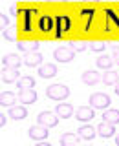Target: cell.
<instances>
[{
	"instance_id": "6da1fadb",
	"label": "cell",
	"mask_w": 119,
	"mask_h": 146,
	"mask_svg": "<svg viewBox=\"0 0 119 146\" xmlns=\"http://www.w3.org/2000/svg\"><path fill=\"white\" fill-rule=\"evenodd\" d=\"M70 95V88L64 84H51L46 88V97L51 100H64Z\"/></svg>"
},
{
	"instance_id": "7a4b0ae2",
	"label": "cell",
	"mask_w": 119,
	"mask_h": 146,
	"mask_svg": "<svg viewBox=\"0 0 119 146\" xmlns=\"http://www.w3.org/2000/svg\"><path fill=\"white\" fill-rule=\"evenodd\" d=\"M53 57H55V60H57V62L66 64V62H72V60H73L75 51H73L70 46H62V48H57V49L53 51Z\"/></svg>"
},
{
	"instance_id": "3957f363",
	"label": "cell",
	"mask_w": 119,
	"mask_h": 146,
	"mask_svg": "<svg viewBox=\"0 0 119 146\" xmlns=\"http://www.w3.org/2000/svg\"><path fill=\"white\" fill-rule=\"evenodd\" d=\"M110 102H112V100H110V97L106 93H94L90 97V106H94L95 110H106L108 106H110Z\"/></svg>"
},
{
	"instance_id": "277c9868",
	"label": "cell",
	"mask_w": 119,
	"mask_h": 146,
	"mask_svg": "<svg viewBox=\"0 0 119 146\" xmlns=\"http://www.w3.org/2000/svg\"><path fill=\"white\" fill-rule=\"evenodd\" d=\"M37 121H39V124H42L46 128H53V126L59 124V115L53 111H40Z\"/></svg>"
},
{
	"instance_id": "5b68a950",
	"label": "cell",
	"mask_w": 119,
	"mask_h": 146,
	"mask_svg": "<svg viewBox=\"0 0 119 146\" xmlns=\"http://www.w3.org/2000/svg\"><path fill=\"white\" fill-rule=\"evenodd\" d=\"M49 128H46L42 124H39V126H31L29 128V131H27V135H29V139H33V141H44L46 137L49 135Z\"/></svg>"
},
{
	"instance_id": "8992f818",
	"label": "cell",
	"mask_w": 119,
	"mask_h": 146,
	"mask_svg": "<svg viewBox=\"0 0 119 146\" xmlns=\"http://www.w3.org/2000/svg\"><path fill=\"white\" fill-rule=\"evenodd\" d=\"M114 126H116V124L103 121L97 126V135H101L103 139H110V137H114V135H116V128H114Z\"/></svg>"
},
{
	"instance_id": "52a82bcc",
	"label": "cell",
	"mask_w": 119,
	"mask_h": 146,
	"mask_svg": "<svg viewBox=\"0 0 119 146\" xmlns=\"http://www.w3.org/2000/svg\"><path fill=\"white\" fill-rule=\"evenodd\" d=\"M94 106H81V108H77V111H75V117H77V121H82V122H86V121H92V119L95 117V113H94Z\"/></svg>"
},
{
	"instance_id": "ba28073f",
	"label": "cell",
	"mask_w": 119,
	"mask_h": 146,
	"mask_svg": "<svg viewBox=\"0 0 119 146\" xmlns=\"http://www.w3.org/2000/svg\"><path fill=\"white\" fill-rule=\"evenodd\" d=\"M18 100H20L22 104H33V102H37V91L33 88L20 90L18 91Z\"/></svg>"
},
{
	"instance_id": "9c48e42d",
	"label": "cell",
	"mask_w": 119,
	"mask_h": 146,
	"mask_svg": "<svg viewBox=\"0 0 119 146\" xmlns=\"http://www.w3.org/2000/svg\"><path fill=\"white\" fill-rule=\"evenodd\" d=\"M20 79V71H18V68H4L2 71V80L4 82H15Z\"/></svg>"
},
{
	"instance_id": "30bf717a",
	"label": "cell",
	"mask_w": 119,
	"mask_h": 146,
	"mask_svg": "<svg viewBox=\"0 0 119 146\" xmlns=\"http://www.w3.org/2000/svg\"><path fill=\"white\" fill-rule=\"evenodd\" d=\"M24 64H26V66H29V68L40 66V64H42V55H40L39 51H29V53H26Z\"/></svg>"
},
{
	"instance_id": "8fae6325",
	"label": "cell",
	"mask_w": 119,
	"mask_h": 146,
	"mask_svg": "<svg viewBox=\"0 0 119 146\" xmlns=\"http://www.w3.org/2000/svg\"><path fill=\"white\" fill-rule=\"evenodd\" d=\"M59 141H61L62 146H75V144H79L81 135H79V133H72V131H68V133H62Z\"/></svg>"
},
{
	"instance_id": "7c38bea8",
	"label": "cell",
	"mask_w": 119,
	"mask_h": 146,
	"mask_svg": "<svg viewBox=\"0 0 119 146\" xmlns=\"http://www.w3.org/2000/svg\"><path fill=\"white\" fill-rule=\"evenodd\" d=\"M77 133L81 135V139L92 141L95 135H97V128H94V126H90V124H84V126H81L79 130H77Z\"/></svg>"
},
{
	"instance_id": "4fadbf2b",
	"label": "cell",
	"mask_w": 119,
	"mask_h": 146,
	"mask_svg": "<svg viewBox=\"0 0 119 146\" xmlns=\"http://www.w3.org/2000/svg\"><path fill=\"white\" fill-rule=\"evenodd\" d=\"M39 75L42 77V79H53V77L57 75V66H55V64H42V66L39 68Z\"/></svg>"
},
{
	"instance_id": "5bb4252c",
	"label": "cell",
	"mask_w": 119,
	"mask_h": 146,
	"mask_svg": "<svg viewBox=\"0 0 119 146\" xmlns=\"http://www.w3.org/2000/svg\"><path fill=\"white\" fill-rule=\"evenodd\" d=\"M55 113H57L59 117H62V119H68V117L73 115V106L68 104V102H59L57 108H55Z\"/></svg>"
},
{
	"instance_id": "9a60e30c",
	"label": "cell",
	"mask_w": 119,
	"mask_h": 146,
	"mask_svg": "<svg viewBox=\"0 0 119 146\" xmlns=\"http://www.w3.org/2000/svg\"><path fill=\"white\" fill-rule=\"evenodd\" d=\"M101 80H103L106 86H116L119 82V73L114 71V70H106L103 75H101Z\"/></svg>"
},
{
	"instance_id": "2e32d148",
	"label": "cell",
	"mask_w": 119,
	"mask_h": 146,
	"mask_svg": "<svg viewBox=\"0 0 119 146\" xmlns=\"http://www.w3.org/2000/svg\"><path fill=\"white\" fill-rule=\"evenodd\" d=\"M99 80H101V75L97 71H94V70H88V71L82 73V82L88 84V86H95Z\"/></svg>"
},
{
	"instance_id": "e0dca14e",
	"label": "cell",
	"mask_w": 119,
	"mask_h": 146,
	"mask_svg": "<svg viewBox=\"0 0 119 146\" xmlns=\"http://www.w3.org/2000/svg\"><path fill=\"white\" fill-rule=\"evenodd\" d=\"M9 117L15 121H22L27 117V110L24 106H9Z\"/></svg>"
},
{
	"instance_id": "ac0fdd59",
	"label": "cell",
	"mask_w": 119,
	"mask_h": 146,
	"mask_svg": "<svg viewBox=\"0 0 119 146\" xmlns=\"http://www.w3.org/2000/svg\"><path fill=\"white\" fill-rule=\"evenodd\" d=\"M20 57L18 55H15V53H9V55H6V57L2 58V66L4 68H18L20 66Z\"/></svg>"
},
{
	"instance_id": "d6986e66",
	"label": "cell",
	"mask_w": 119,
	"mask_h": 146,
	"mask_svg": "<svg viewBox=\"0 0 119 146\" xmlns=\"http://www.w3.org/2000/svg\"><path fill=\"white\" fill-rule=\"evenodd\" d=\"M17 46H18L20 51H26V53L37 51V49H39V42H37V40H22V42H18Z\"/></svg>"
},
{
	"instance_id": "ffe728a7",
	"label": "cell",
	"mask_w": 119,
	"mask_h": 146,
	"mask_svg": "<svg viewBox=\"0 0 119 146\" xmlns=\"http://www.w3.org/2000/svg\"><path fill=\"white\" fill-rule=\"evenodd\" d=\"M55 24H57V36H61V33H62V31H68V29H70V18H68V17H57V18H55Z\"/></svg>"
},
{
	"instance_id": "44dd1931",
	"label": "cell",
	"mask_w": 119,
	"mask_h": 146,
	"mask_svg": "<svg viewBox=\"0 0 119 146\" xmlns=\"http://www.w3.org/2000/svg\"><path fill=\"white\" fill-rule=\"evenodd\" d=\"M39 27H40V31H44V33L51 31V29H53V18H51V17H48V15L40 17V20H39Z\"/></svg>"
},
{
	"instance_id": "7402d4cb",
	"label": "cell",
	"mask_w": 119,
	"mask_h": 146,
	"mask_svg": "<svg viewBox=\"0 0 119 146\" xmlns=\"http://www.w3.org/2000/svg\"><path fill=\"white\" fill-rule=\"evenodd\" d=\"M103 121L112 122V124H119V110H106L103 113Z\"/></svg>"
},
{
	"instance_id": "603a6c76",
	"label": "cell",
	"mask_w": 119,
	"mask_h": 146,
	"mask_svg": "<svg viewBox=\"0 0 119 146\" xmlns=\"http://www.w3.org/2000/svg\"><path fill=\"white\" fill-rule=\"evenodd\" d=\"M0 102H2V106H13L17 102V95L13 91H4L0 97Z\"/></svg>"
},
{
	"instance_id": "cb8c5ba5",
	"label": "cell",
	"mask_w": 119,
	"mask_h": 146,
	"mask_svg": "<svg viewBox=\"0 0 119 146\" xmlns=\"http://www.w3.org/2000/svg\"><path fill=\"white\" fill-rule=\"evenodd\" d=\"M114 57H108V55H101V57L97 58V66L103 68V70H110V68L114 66Z\"/></svg>"
},
{
	"instance_id": "d4e9b609",
	"label": "cell",
	"mask_w": 119,
	"mask_h": 146,
	"mask_svg": "<svg viewBox=\"0 0 119 146\" xmlns=\"http://www.w3.org/2000/svg\"><path fill=\"white\" fill-rule=\"evenodd\" d=\"M18 88L20 90H27V88H35V79L33 77H20L18 79Z\"/></svg>"
},
{
	"instance_id": "484cf974",
	"label": "cell",
	"mask_w": 119,
	"mask_h": 146,
	"mask_svg": "<svg viewBox=\"0 0 119 146\" xmlns=\"http://www.w3.org/2000/svg\"><path fill=\"white\" fill-rule=\"evenodd\" d=\"M4 38L9 40V42H17V29H15V27L4 29Z\"/></svg>"
},
{
	"instance_id": "4316f807",
	"label": "cell",
	"mask_w": 119,
	"mask_h": 146,
	"mask_svg": "<svg viewBox=\"0 0 119 146\" xmlns=\"http://www.w3.org/2000/svg\"><path fill=\"white\" fill-rule=\"evenodd\" d=\"M70 48L75 53H81V51H84V49H88L90 44H86V42H70Z\"/></svg>"
},
{
	"instance_id": "83f0119b",
	"label": "cell",
	"mask_w": 119,
	"mask_h": 146,
	"mask_svg": "<svg viewBox=\"0 0 119 146\" xmlns=\"http://www.w3.org/2000/svg\"><path fill=\"white\" fill-rule=\"evenodd\" d=\"M104 48H106V44H104V42H92L90 44V49H92V51H103V49Z\"/></svg>"
},
{
	"instance_id": "f1b7e54d",
	"label": "cell",
	"mask_w": 119,
	"mask_h": 146,
	"mask_svg": "<svg viewBox=\"0 0 119 146\" xmlns=\"http://www.w3.org/2000/svg\"><path fill=\"white\" fill-rule=\"evenodd\" d=\"M104 13L108 15V18H110V20H114V22H116V24L119 26V17L116 15V13H114V11H110V9H108V11H104Z\"/></svg>"
},
{
	"instance_id": "f546056e",
	"label": "cell",
	"mask_w": 119,
	"mask_h": 146,
	"mask_svg": "<svg viewBox=\"0 0 119 146\" xmlns=\"http://www.w3.org/2000/svg\"><path fill=\"white\" fill-rule=\"evenodd\" d=\"M0 24H2V29H6V27H7V24H9V17L2 15V17H0Z\"/></svg>"
},
{
	"instance_id": "4dcf8cb0",
	"label": "cell",
	"mask_w": 119,
	"mask_h": 146,
	"mask_svg": "<svg viewBox=\"0 0 119 146\" xmlns=\"http://www.w3.org/2000/svg\"><path fill=\"white\" fill-rule=\"evenodd\" d=\"M6 122H7V117L6 115H0V126L4 128V126H6Z\"/></svg>"
},
{
	"instance_id": "1f68e13d",
	"label": "cell",
	"mask_w": 119,
	"mask_h": 146,
	"mask_svg": "<svg viewBox=\"0 0 119 146\" xmlns=\"http://www.w3.org/2000/svg\"><path fill=\"white\" fill-rule=\"evenodd\" d=\"M112 57H114V62H116L117 66H119V51H114V55H112Z\"/></svg>"
},
{
	"instance_id": "d6a6232c",
	"label": "cell",
	"mask_w": 119,
	"mask_h": 146,
	"mask_svg": "<svg viewBox=\"0 0 119 146\" xmlns=\"http://www.w3.org/2000/svg\"><path fill=\"white\" fill-rule=\"evenodd\" d=\"M110 46H112L114 51H119V42H114V44H110Z\"/></svg>"
},
{
	"instance_id": "836d02e7",
	"label": "cell",
	"mask_w": 119,
	"mask_h": 146,
	"mask_svg": "<svg viewBox=\"0 0 119 146\" xmlns=\"http://www.w3.org/2000/svg\"><path fill=\"white\" fill-rule=\"evenodd\" d=\"M9 13H11V15H17V7H15V6H11V9H9Z\"/></svg>"
},
{
	"instance_id": "e575fe53",
	"label": "cell",
	"mask_w": 119,
	"mask_h": 146,
	"mask_svg": "<svg viewBox=\"0 0 119 146\" xmlns=\"http://www.w3.org/2000/svg\"><path fill=\"white\" fill-rule=\"evenodd\" d=\"M114 90H116V93L119 95V82H117V84H116V88H114Z\"/></svg>"
},
{
	"instance_id": "d590c367",
	"label": "cell",
	"mask_w": 119,
	"mask_h": 146,
	"mask_svg": "<svg viewBox=\"0 0 119 146\" xmlns=\"http://www.w3.org/2000/svg\"><path fill=\"white\" fill-rule=\"evenodd\" d=\"M49 2H64V0H49Z\"/></svg>"
},
{
	"instance_id": "8d00e7d4",
	"label": "cell",
	"mask_w": 119,
	"mask_h": 146,
	"mask_svg": "<svg viewBox=\"0 0 119 146\" xmlns=\"http://www.w3.org/2000/svg\"><path fill=\"white\" fill-rule=\"evenodd\" d=\"M116 143H117V146H119V135H117V137H116Z\"/></svg>"
},
{
	"instance_id": "74e56055",
	"label": "cell",
	"mask_w": 119,
	"mask_h": 146,
	"mask_svg": "<svg viewBox=\"0 0 119 146\" xmlns=\"http://www.w3.org/2000/svg\"><path fill=\"white\" fill-rule=\"evenodd\" d=\"M84 2H97V0H84Z\"/></svg>"
}]
</instances>
